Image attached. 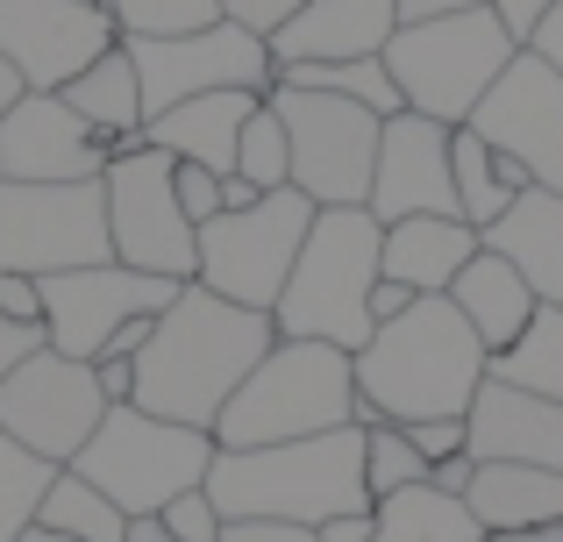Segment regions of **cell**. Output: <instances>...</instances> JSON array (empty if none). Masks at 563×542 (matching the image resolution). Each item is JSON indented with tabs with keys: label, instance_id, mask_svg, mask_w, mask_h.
Returning <instances> with one entry per match:
<instances>
[{
	"label": "cell",
	"instance_id": "cell-1",
	"mask_svg": "<svg viewBox=\"0 0 563 542\" xmlns=\"http://www.w3.org/2000/svg\"><path fill=\"white\" fill-rule=\"evenodd\" d=\"M272 314L235 307L207 286H179V300L151 321V343L136 350V400L143 414L186 421V429L214 435V414L229 407V392L250 378V364L272 350Z\"/></svg>",
	"mask_w": 563,
	"mask_h": 542
},
{
	"label": "cell",
	"instance_id": "cell-2",
	"mask_svg": "<svg viewBox=\"0 0 563 542\" xmlns=\"http://www.w3.org/2000/svg\"><path fill=\"white\" fill-rule=\"evenodd\" d=\"M493 350L471 335V321L450 307V292H421L407 314L378 321L372 343L350 350L357 372V429L364 421H456L471 392L485 386Z\"/></svg>",
	"mask_w": 563,
	"mask_h": 542
},
{
	"label": "cell",
	"instance_id": "cell-3",
	"mask_svg": "<svg viewBox=\"0 0 563 542\" xmlns=\"http://www.w3.org/2000/svg\"><path fill=\"white\" fill-rule=\"evenodd\" d=\"M207 500H214L221 521H292V529L357 515V507H372V493H364V429H329V435L264 443V450H214Z\"/></svg>",
	"mask_w": 563,
	"mask_h": 542
},
{
	"label": "cell",
	"instance_id": "cell-4",
	"mask_svg": "<svg viewBox=\"0 0 563 542\" xmlns=\"http://www.w3.org/2000/svg\"><path fill=\"white\" fill-rule=\"evenodd\" d=\"M372 286H378V222L364 208H314L307 243L272 300V335L286 343H372Z\"/></svg>",
	"mask_w": 563,
	"mask_h": 542
},
{
	"label": "cell",
	"instance_id": "cell-5",
	"mask_svg": "<svg viewBox=\"0 0 563 542\" xmlns=\"http://www.w3.org/2000/svg\"><path fill=\"white\" fill-rule=\"evenodd\" d=\"M357 429V372L350 350L335 343H286L278 335L250 378L229 392L214 414V450H264V443H300V435Z\"/></svg>",
	"mask_w": 563,
	"mask_h": 542
},
{
	"label": "cell",
	"instance_id": "cell-6",
	"mask_svg": "<svg viewBox=\"0 0 563 542\" xmlns=\"http://www.w3.org/2000/svg\"><path fill=\"white\" fill-rule=\"evenodd\" d=\"M514 51H521V43L499 29L493 8H456V14H428V22H399L378 57H385V71H393L407 114L464 129L471 108L493 93V79L507 71Z\"/></svg>",
	"mask_w": 563,
	"mask_h": 542
},
{
	"label": "cell",
	"instance_id": "cell-7",
	"mask_svg": "<svg viewBox=\"0 0 563 542\" xmlns=\"http://www.w3.org/2000/svg\"><path fill=\"white\" fill-rule=\"evenodd\" d=\"M207 464H214V435L207 429L143 414V407H108L100 429L86 435V450L65 472H79L86 486H100L136 521V515H157L165 500H179V493L207 486Z\"/></svg>",
	"mask_w": 563,
	"mask_h": 542
},
{
	"label": "cell",
	"instance_id": "cell-8",
	"mask_svg": "<svg viewBox=\"0 0 563 542\" xmlns=\"http://www.w3.org/2000/svg\"><path fill=\"white\" fill-rule=\"evenodd\" d=\"M307 222H314V200L278 186V193H257L250 208H221L214 222H200V257H192V286L221 292L235 307H257L272 314L278 286H286L292 257L307 243Z\"/></svg>",
	"mask_w": 563,
	"mask_h": 542
},
{
	"label": "cell",
	"instance_id": "cell-9",
	"mask_svg": "<svg viewBox=\"0 0 563 542\" xmlns=\"http://www.w3.org/2000/svg\"><path fill=\"white\" fill-rule=\"evenodd\" d=\"M272 108L292 143V193L314 208H364L378 165V114L343 93H307V86H272Z\"/></svg>",
	"mask_w": 563,
	"mask_h": 542
},
{
	"label": "cell",
	"instance_id": "cell-10",
	"mask_svg": "<svg viewBox=\"0 0 563 542\" xmlns=\"http://www.w3.org/2000/svg\"><path fill=\"white\" fill-rule=\"evenodd\" d=\"M108 193L100 179H71V186H29V179H0V272H79V265H108Z\"/></svg>",
	"mask_w": 563,
	"mask_h": 542
},
{
	"label": "cell",
	"instance_id": "cell-11",
	"mask_svg": "<svg viewBox=\"0 0 563 542\" xmlns=\"http://www.w3.org/2000/svg\"><path fill=\"white\" fill-rule=\"evenodd\" d=\"M100 193H108V251L114 265L151 272V278H192L200 257V229L186 222L179 193H172V157L136 143V151L108 157L100 172Z\"/></svg>",
	"mask_w": 563,
	"mask_h": 542
},
{
	"label": "cell",
	"instance_id": "cell-12",
	"mask_svg": "<svg viewBox=\"0 0 563 542\" xmlns=\"http://www.w3.org/2000/svg\"><path fill=\"white\" fill-rule=\"evenodd\" d=\"M129 57L143 86V122L192 93H229V86L272 93V43L250 36L243 22H207L186 36H129Z\"/></svg>",
	"mask_w": 563,
	"mask_h": 542
},
{
	"label": "cell",
	"instance_id": "cell-13",
	"mask_svg": "<svg viewBox=\"0 0 563 542\" xmlns=\"http://www.w3.org/2000/svg\"><path fill=\"white\" fill-rule=\"evenodd\" d=\"M108 400L93 386V364L65 357V350H29L8 378H0V435L29 450L43 464H71L86 450V435L100 429Z\"/></svg>",
	"mask_w": 563,
	"mask_h": 542
},
{
	"label": "cell",
	"instance_id": "cell-14",
	"mask_svg": "<svg viewBox=\"0 0 563 542\" xmlns=\"http://www.w3.org/2000/svg\"><path fill=\"white\" fill-rule=\"evenodd\" d=\"M43 286V343L65 350V357L93 364L108 350V335L136 314H165L179 300V278H151L129 265H79V272H51Z\"/></svg>",
	"mask_w": 563,
	"mask_h": 542
},
{
	"label": "cell",
	"instance_id": "cell-15",
	"mask_svg": "<svg viewBox=\"0 0 563 542\" xmlns=\"http://www.w3.org/2000/svg\"><path fill=\"white\" fill-rule=\"evenodd\" d=\"M464 129H478L493 151H507L536 186L563 193V79L536 51L507 57V71H499L493 93L471 108Z\"/></svg>",
	"mask_w": 563,
	"mask_h": 542
},
{
	"label": "cell",
	"instance_id": "cell-16",
	"mask_svg": "<svg viewBox=\"0 0 563 542\" xmlns=\"http://www.w3.org/2000/svg\"><path fill=\"white\" fill-rule=\"evenodd\" d=\"M108 43L122 36H114L108 8H93V0H0V57L22 71L29 93H57Z\"/></svg>",
	"mask_w": 563,
	"mask_h": 542
},
{
	"label": "cell",
	"instance_id": "cell-17",
	"mask_svg": "<svg viewBox=\"0 0 563 542\" xmlns=\"http://www.w3.org/2000/svg\"><path fill=\"white\" fill-rule=\"evenodd\" d=\"M364 214L385 222H407V214H456V179H450V129L428 122V114H385L378 129V165H372V193ZM464 222V214H456Z\"/></svg>",
	"mask_w": 563,
	"mask_h": 542
},
{
	"label": "cell",
	"instance_id": "cell-18",
	"mask_svg": "<svg viewBox=\"0 0 563 542\" xmlns=\"http://www.w3.org/2000/svg\"><path fill=\"white\" fill-rule=\"evenodd\" d=\"M108 157H114V143L100 129H86L57 93H22L0 114V179L71 186V179H100Z\"/></svg>",
	"mask_w": 563,
	"mask_h": 542
},
{
	"label": "cell",
	"instance_id": "cell-19",
	"mask_svg": "<svg viewBox=\"0 0 563 542\" xmlns=\"http://www.w3.org/2000/svg\"><path fill=\"white\" fill-rule=\"evenodd\" d=\"M464 435L478 464H550V472H563V407L493 372L464 407Z\"/></svg>",
	"mask_w": 563,
	"mask_h": 542
},
{
	"label": "cell",
	"instance_id": "cell-20",
	"mask_svg": "<svg viewBox=\"0 0 563 542\" xmlns=\"http://www.w3.org/2000/svg\"><path fill=\"white\" fill-rule=\"evenodd\" d=\"M399 29L393 0H307L272 36V79L278 65H335V57H378Z\"/></svg>",
	"mask_w": 563,
	"mask_h": 542
},
{
	"label": "cell",
	"instance_id": "cell-21",
	"mask_svg": "<svg viewBox=\"0 0 563 542\" xmlns=\"http://www.w3.org/2000/svg\"><path fill=\"white\" fill-rule=\"evenodd\" d=\"M478 243L507 257L542 307H563V193H550V186L514 193V208L493 229H478Z\"/></svg>",
	"mask_w": 563,
	"mask_h": 542
},
{
	"label": "cell",
	"instance_id": "cell-22",
	"mask_svg": "<svg viewBox=\"0 0 563 542\" xmlns=\"http://www.w3.org/2000/svg\"><path fill=\"white\" fill-rule=\"evenodd\" d=\"M264 93H243V86H229V93H192L179 108L151 114L143 122V143L165 157H179V165H207V172H235V136H243L250 108H257Z\"/></svg>",
	"mask_w": 563,
	"mask_h": 542
},
{
	"label": "cell",
	"instance_id": "cell-23",
	"mask_svg": "<svg viewBox=\"0 0 563 542\" xmlns=\"http://www.w3.org/2000/svg\"><path fill=\"white\" fill-rule=\"evenodd\" d=\"M471 257H478V229L456 214H407L378 229V278H399L413 292H450Z\"/></svg>",
	"mask_w": 563,
	"mask_h": 542
},
{
	"label": "cell",
	"instance_id": "cell-24",
	"mask_svg": "<svg viewBox=\"0 0 563 542\" xmlns=\"http://www.w3.org/2000/svg\"><path fill=\"white\" fill-rule=\"evenodd\" d=\"M450 307L471 321V335H478L485 350H507L514 335L536 321V307H542V300L528 292V278L514 272L507 257L478 243V257H471V265L450 278Z\"/></svg>",
	"mask_w": 563,
	"mask_h": 542
},
{
	"label": "cell",
	"instance_id": "cell-25",
	"mask_svg": "<svg viewBox=\"0 0 563 542\" xmlns=\"http://www.w3.org/2000/svg\"><path fill=\"white\" fill-rule=\"evenodd\" d=\"M57 100H65L86 129H100V136L114 143V157L143 143V86H136V57H129V43H108L79 79L57 86Z\"/></svg>",
	"mask_w": 563,
	"mask_h": 542
},
{
	"label": "cell",
	"instance_id": "cell-26",
	"mask_svg": "<svg viewBox=\"0 0 563 542\" xmlns=\"http://www.w3.org/2000/svg\"><path fill=\"white\" fill-rule=\"evenodd\" d=\"M464 507L478 515L485 535L542 529V521H563V472H550V464H478L464 486Z\"/></svg>",
	"mask_w": 563,
	"mask_h": 542
},
{
	"label": "cell",
	"instance_id": "cell-27",
	"mask_svg": "<svg viewBox=\"0 0 563 542\" xmlns=\"http://www.w3.org/2000/svg\"><path fill=\"white\" fill-rule=\"evenodd\" d=\"M450 179H456V214H464L471 229H493L499 214L514 208V193L536 186L507 151H493L478 129H450Z\"/></svg>",
	"mask_w": 563,
	"mask_h": 542
},
{
	"label": "cell",
	"instance_id": "cell-28",
	"mask_svg": "<svg viewBox=\"0 0 563 542\" xmlns=\"http://www.w3.org/2000/svg\"><path fill=\"white\" fill-rule=\"evenodd\" d=\"M372 542H485L478 515L442 486H407L372 500Z\"/></svg>",
	"mask_w": 563,
	"mask_h": 542
},
{
	"label": "cell",
	"instance_id": "cell-29",
	"mask_svg": "<svg viewBox=\"0 0 563 542\" xmlns=\"http://www.w3.org/2000/svg\"><path fill=\"white\" fill-rule=\"evenodd\" d=\"M485 372L563 407V307H536V321H528L507 350H493V364H485Z\"/></svg>",
	"mask_w": 563,
	"mask_h": 542
},
{
	"label": "cell",
	"instance_id": "cell-30",
	"mask_svg": "<svg viewBox=\"0 0 563 542\" xmlns=\"http://www.w3.org/2000/svg\"><path fill=\"white\" fill-rule=\"evenodd\" d=\"M36 529H51V535H65V542H122L129 535V515L100 486H86L79 472H57L51 493H43V507H36Z\"/></svg>",
	"mask_w": 563,
	"mask_h": 542
},
{
	"label": "cell",
	"instance_id": "cell-31",
	"mask_svg": "<svg viewBox=\"0 0 563 542\" xmlns=\"http://www.w3.org/2000/svg\"><path fill=\"white\" fill-rule=\"evenodd\" d=\"M272 86L343 93V100H357V108H372L378 122L407 108V100H399V86H393V71H385V57H335V65H278V79H272Z\"/></svg>",
	"mask_w": 563,
	"mask_h": 542
},
{
	"label": "cell",
	"instance_id": "cell-32",
	"mask_svg": "<svg viewBox=\"0 0 563 542\" xmlns=\"http://www.w3.org/2000/svg\"><path fill=\"white\" fill-rule=\"evenodd\" d=\"M57 472H65V464H43V457H29L14 435H0V542H22L36 529V507H43V493H51Z\"/></svg>",
	"mask_w": 563,
	"mask_h": 542
},
{
	"label": "cell",
	"instance_id": "cell-33",
	"mask_svg": "<svg viewBox=\"0 0 563 542\" xmlns=\"http://www.w3.org/2000/svg\"><path fill=\"white\" fill-rule=\"evenodd\" d=\"M235 179H250L257 193H278V186H292V143H286V122H278L272 93L250 108L243 136H235Z\"/></svg>",
	"mask_w": 563,
	"mask_h": 542
},
{
	"label": "cell",
	"instance_id": "cell-34",
	"mask_svg": "<svg viewBox=\"0 0 563 542\" xmlns=\"http://www.w3.org/2000/svg\"><path fill=\"white\" fill-rule=\"evenodd\" d=\"M407 486H428V457L407 443L399 421H364V493L385 500V493H407Z\"/></svg>",
	"mask_w": 563,
	"mask_h": 542
},
{
	"label": "cell",
	"instance_id": "cell-35",
	"mask_svg": "<svg viewBox=\"0 0 563 542\" xmlns=\"http://www.w3.org/2000/svg\"><path fill=\"white\" fill-rule=\"evenodd\" d=\"M114 36H186V29L221 22V0H100Z\"/></svg>",
	"mask_w": 563,
	"mask_h": 542
},
{
	"label": "cell",
	"instance_id": "cell-36",
	"mask_svg": "<svg viewBox=\"0 0 563 542\" xmlns=\"http://www.w3.org/2000/svg\"><path fill=\"white\" fill-rule=\"evenodd\" d=\"M157 521H165V535H179V542H221V515H214V500H207V486L165 500V507H157Z\"/></svg>",
	"mask_w": 563,
	"mask_h": 542
},
{
	"label": "cell",
	"instance_id": "cell-37",
	"mask_svg": "<svg viewBox=\"0 0 563 542\" xmlns=\"http://www.w3.org/2000/svg\"><path fill=\"white\" fill-rule=\"evenodd\" d=\"M172 193H179L186 222L200 229V222H214V214H221V172H207V165H179V157H172Z\"/></svg>",
	"mask_w": 563,
	"mask_h": 542
},
{
	"label": "cell",
	"instance_id": "cell-38",
	"mask_svg": "<svg viewBox=\"0 0 563 542\" xmlns=\"http://www.w3.org/2000/svg\"><path fill=\"white\" fill-rule=\"evenodd\" d=\"M300 8H307V0H221V22H243L250 36L272 43L278 29H286L292 14H300Z\"/></svg>",
	"mask_w": 563,
	"mask_h": 542
},
{
	"label": "cell",
	"instance_id": "cell-39",
	"mask_svg": "<svg viewBox=\"0 0 563 542\" xmlns=\"http://www.w3.org/2000/svg\"><path fill=\"white\" fill-rule=\"evenodd\" d=\"M407 443L421 450V457H428V472H435L442 457H464V450H471V435H464V414H456V421H407Z\"/></svg>",
	"mask_w": 563,
	"mask_h": 542
},
{
	"label": "cell",
	"instance_id": "cell-40",
	"mask_svg": "<svg viewBox=\"0 0 563 542\" xmlns=\"http://www.w3.org/2000/svg\"><path fill=\"white\" fill-rule=\"evenodd\" d=\"M0 321H14V329H43V286L29 272H0Z\"/></svg>",
	"mask_w": 563,
	"mask_h": 542
},
{
	"label": "cell",
	"instance_id": "cell-41",
	"mask_svg": "<svg viewBox=\"0 0 563 542\" xmlns=\"http://www.w3.org/2000/svg\"><path fill=\"white\" fill-rule=\"evenodd\" d=\"M93 386L108 407H129L136 400V357H93Z\"/></svg>",
	"mask_w": 563,
	"mask_h": 542
},
{
	"label": "cell",
	"instance_id": "cell-42",
	"mask_svg": "<svg viewBox=\"0 0 563 542\" xmlns=\"http://www.w3.org/2000/svg\"><path fill=\"white\" fill-rule=\"evenodd\" d=\"M485 8L499 14V29H507L514 43H528V36H536V22L556 8V0H485Z\"/></svg>",
	"mask_w": 563,
	"mask_h": 542
},
{
	"label": "cell",
	"instance_id": "cell-43",
	"mask_svg": "<svg viewBox=\"0 0 563 542\" xmlns=\"http://www.w3.org/2000/svg\"><path fill=\"white\" fill-rule=\"evenodd\" d=\"M221 542H314V529H292V521H221Z\"/></svg>",
	"mask_w": 563,
	"mask_h": 542
},
{
	"label": "cell",
	"instance_id": "cell-44",
	"mask_svg": "<svg viewBox=\"0 0 563 542\" xmlns=\"http://www.w3.org/2000/svg\"><path fill=\"white\" fill-rule=\"evenodd\" d=\"M521 51H536L542 65H550L556 79H563V0H556V8H550V14H542V22H536V36H528Z\"/></svg>",
	"mask_w": 563,
	"mask_h": 542
},
{
	"label": "cell",
	"instance_id": "cell-45",
	"mask_svg": "<svg viewBox=\"0 0 563 542\" xmlns=\"http://www.w3.org/2000/svg\"><path fill=\"white\" fill-rule=\"evenodd\" d=\"M314 542H372V507H357V515H329L314 529Z\"/></svg>",
	"mask_w": 563,
	"mask_h": 542
},
{
	"label": "cell",
	"instance_id": "cell-46",
	"mask_svg": "<svg viewBox=\"0 0 563 542\" xmlns=\"http://www.w3.org/2000/svg\"><path fill=\"white\" fill-rule=\"evenodd\" d=\"M29 350H43V329H14V321H0V378H8Z\"/></svg>",
	"mask_w": 563,
	"mask_h": 542
},
{
	"label": "cell",
	"instance_id": "cell-47",
	"mask_svg": "<svg viewBox=\"0 0 563 542\" xmlns=\"http://www.w3.org/2000/svg\"><path fill=\"white\" fill-rule=\"evenodd\" d=\"M413 300H421L413 286H399V278H378V286H372V321H393V314H407Z\"/></svg>",
	"mask_w": 563,
	"mask_h": 542
},
{
	"label": "cell",
	"instance_id": "cell-48",
	"mask_svg": "<svg viewBox=\"0 0 563 542\" xmlns=\"http://www.w3.org/2000/svg\"><path fill=\"white\" fill-rule=\"evenodd\" d=\"M471 472H478V457H471V450H464V457H442L435 472H428V486H442V493H456V500H464Z\"/></svg>",
	"mask_w": 563,
	"mask_h": 542
},
{
	"label": "cell",
	"instance_id": "cell-49",
	"mask_svg": "<svg viewBox=\"0 0 563 542\" xmlns=\"http://www.w3.org/2000/svg\"><path fill=\"white\" fill-rule=\"evenodd\" d=\"M399 22H428V14H456V8H485V0H393Z\"/></svg>",
	"mask_w": 563,
	"mask_h": 542
},
{
	"label": "cell",
	"instance_id": "cell-50",
	"mask_svg": "<svg viewBox=\"0 0 563 542\" xmlns=\"http://www.w3.org/2000/svg\"><path fill=\"white\" fill-rule=\"evenodd\" d=\"M250 200H257V186L235 179V172H221V208H250Z\"/></svg>",
	"mask_w": 563,
	"mask_h": 542
},
{
	"label": "cell",
	"instance_id": "cell-51",
	"mask_svg": "<svg viewBox=\"0 0 563 542\" xmlns=\"http://www.w3.org/2000/svg\"><path fill=\"white\" fill-rule=\"evenodd\" d=\"M122 542H179V535H165V521H157V515H136Z\"/></svg>",
	"mask_w": 563,
	"mask_h": 542
},
{
	"label": "cell",
	"instance_id": "cell-52",
	"mask_svg": "<svg viewBox=\"0 0 563 542\" xmlns=\"http://www.w3.org/2000/svg\"><path fill=\"white\" fill-rule=\"evenodd\" d=\"M493 542H563V521H542V529H507Z\"/></svg>",
	"mask_w": 563,
	"mask_h": 542
},
{
	"label": "cell",
	"instance_id": "cell-53",
	"mask_svg": "<svg viewBox=\"0 0 563 542\" xmlns=\"http://www.w3.org/2000/svg\"><path fill=\"white\" fill-rule=\"evenodd\" d=\"M22 93H29V86H22V71H14L8 57H0V114H8V108H14Z\"/></svg>",
	"mask_w": 563,
	"mask_h": 542
},
{
	"label": "cell",
	"instance_id": "cell-54",
	"mask_svg": "<svg viewBox=\"0 0 563 542\" xmlns=\"http://www.w3.org/2000/svg\"><path fill=\"white\" fill-rule=\"evenodd\" d=\"M22 542H65V535H51V529H29Z\"/></svg>",
	"mask_w": 563,
	"mask_h": 542
},
{
	"label": "cell",
	"instance_id": "cell-55",
	"mask_svg": "<svg viewBox=\"0 0 563 542\" xmlns=\"http://www.w3.org/2000/svg\"><path fill=\"white\" fill-rule=\"evenodd\" d=\"M93 8H100V0H93Z\"/></svg>",
	"mask_w": 563,
	"mask_h": 542
}]
</instances>
